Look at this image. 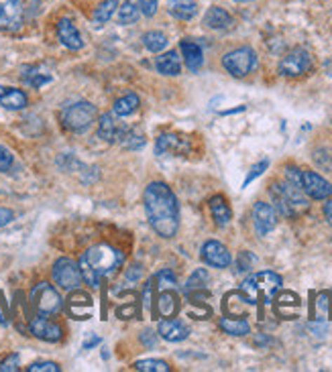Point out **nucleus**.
Returning <instances> with one entry per match:
<instances>
[{
    "mask_svg": "<svg viewBox=\"0 0 332 372\" xmlns=\"http://www.w3.org/2000/svg\"><path fill=\"white\" fill-rule=\"evenodd\" d=\"M141 106V100H139V96L137 94H125L123 98H119L114 106H112V112L117 114V116H131L133 112H137V108Z\"/></svg>",
    "mask_w": 332,
    "mask_h": 372,
    "instance_id": "bb28decb",
    "label": "nucleus"
},
{
    "mask_svg": "<svg viewBox=\"0 0 332 372\" xmlns=\"http://www.w3.org/2000/svg\"><path fill=\"white\" fill-rule=\"evenodd\" d=\"M11 167H13V155H11V151L4 149V146H0V171L6 173V171H11Z\"/></svg>",
    "mask_w": 332,
    "mask_h": 372,
    "instance_id": "37998d69",
    "label": "nucleus"
},
{
    "mask_svg": "<svg viewBox=\"0 0 332 372\" xmlns=\"http://www.w3.org/2000/svg\"><path fill=\"white\" fill-rule=\"evenodd\" d=\"M153 336H155V333L151 330H147L145 333H143V342H145L147 346H153Z\"/></svg>",
    "mask_w": 332,
    "mask_h": 372,
    "instance_id": "3c124183",
    "label": "nucleus"
},
{
    "mask_svg": "<svg viewBox=\"0 0 332 372\" xmlns=\"http://www.w3.org/2000/svg\"><path fill=\"white\" fill-rule=\"evenodd\" d=\"M223 65L234 78H245L257 67V53L251 47H239L223 57Z\"/></svg>",
    "mask_w": 332,
    "mask_h": 372,
    "instance_id": "423d86ee",
    "label": "nucleus"
},
{
    "mask_svg": "<svg viewBox=\"0 0 332 372\" xmlns=\"http://www.w3.org/2000/svg\"><path fill=\"white\" fill-rule=\"evenodd\" d=\"M220 330L229 336H247L251 331V326L247 319L243 317H232V315H225L220 317Z\"/></svg>",
    "mask_w": 332,
    "mask_h": 372,
    "instance_id": "a878e982",
    "label": "nucleus"
},
{
    "mask_svg": "<svg viewBox=\"0 0 332 372\" xmlns=\"http://www.w3.org/2000/svg\"><path fill=\"white\" fill-rule=\"evenodd\" d=\"M169 15L180 21H192L198 13V4L194 0H167Z\"/></svg>",
    "mask_w": 332,
    "mask_h": 372,
    "instance_id": "412c9836",
    "label": "nucleus"
},
{
    "mask_svg": "<svg viewBox=\"0 0 332 372\" xmlns=\"http://www.w3.org/2000/svg\"><path fill=\"white\" fill-rule=\"evenodd\" d=\"M253 224H255L257 236H267L271 230L277 226L275 207L265 204V202H257L253 207Z\"/></svg>",
    "mask_w": 332,
    "mask_h": 372,
    "instance_id": "f8f14e48",
    "label": "nucleus"
},
{
    "mask_svg": "<svg viewBox=\"0 0 332 372\" xmlns=\"http://www.w3.org/2000/svg\"><path fill=\"white\" fill-rule=\"evenodd\" d=\"M155 301H157V308H155L153 319H157V313H159V317H173L180 310V297L173 289H161Z\"/></svg>",
    "mask_w": 332,
    "mask_h": 372,
    "instance_id": "a211bd4d",
    "label": "nucleus"
},
{
    "mask_svg": "<svg viewBox=\"0 0 332 372\" xmlns=\"http://www.w3.org/2000/svg\"><path fill=\"white\" fill-rule=\"evenodd\" d=\"M0 324H6V317H4V313L0 310Z\"/></svg>",
    "mask_w": 332,
    "mask_h": 372,
    "instance_id": "603ef678",
    "label": "nucleus"
},
{
    "mask_svg": "<svg viewBox=\"0 0 332 372\" xmlns=\"http://www.w3.org/2000/svg\"><path fill=\"white\" fill-rule=\"evenodd\" d=\"M267 167H270V161H267V159H265V161H261V163H257V165L251 169V173L247 175V179H245V184H243V187H247L251 184V181H253V179H257L259 175H263V171H265Z\"/></svg>",
    "mask_w": 332,
    "mask_h": 372,
    "instance_id": "79ce46f5",
    "label": "nucleus"
},
{
    "mask_svg": "<svg viewBox=\"0 0 332 372\" xmlns=\"http://www.w3.org/2000/svg\"><path fill=\"white\" fill-rule=\"evenodd\" d=\"M19 364H21V360H19V354H11L8 358H4V360L0 362V372L19 371Z\"/></svg>",
    "mask_w": 332,
    "mask_h": 372,
    "instance_id": "58836bf2",
    "label": "nucleus"
},
{
    "mask_svg": "<svg viewBox=\"0 0 332 372\" xmlns=\"http://www.w3.org/2000/svg\"><path fill=\"white\" fill-rule=\"evenodd\" d=\"M31 303L33 308L39 311L41 315H53L58 311H62L63 299L58 293V289L49 283H39L31 291Z\"/></svg>",
    "mask_w": 332,
    "mask_h": 372,
    "instance_id": "0eeeda50",
    "label": "nucleus"
},
{
    "mask_svg": "<svg viewBox=\"0 0 332 372\" xmlns=\"http://www.w3.org/2000/svg\"><path fill=\"white\" fill-rule=\"evenodd\" d=\"M119 8V0H104L102 4L94 11V15H92V21L96 27H102L104 22H108L112 19V15H114V11Z\"/></svg>",
    "mask_w": 332,
    "mask_h": 372,
    "instance_id": "7c9ffc66",
    "label": "nucleus"
},
{
    "mask_svg": "<svg viewBox=\"0 0 332 372\" xmlns=\"http://www.w3.org/2000/svg\"><path fill=\"white\" fill-rule=\"evenodd\" d=\"M141 275H143V267L141 265H133L131 269L126 270V279L128 281H137V279H141Z\"/></svg>",
    "mask_w": 332,
    "mask_h": 372,
    "instance_id": "de8ad7c7",
    "label": "nucleus"
},
{
    "mask_svg": "<svg viewBox=\"0 0 332 372\" xmlns=\"http://www.w3.org/2000/svg\"><path fill=\"white\" fill-rule=\"evenodd\" d=\"M257 263V259L251 254L249 250H245V252H241L239 254V261H237V270L239 273H245V270H249L253 265Z\"/></svg>",
    "mask_w": 332,
    "mask_h": 372,
    "instance_id": "4c0bfd02",
    "label": "nucleus"
},
{
    "mask_svg": "<svg viewBox=\"0 0 332 372\" xmlns=\"http://www.w3.org/2000/svg\"><path fill=\"white\" fill-rule=\"evenodd\" d=\"M13 218H15V214L8 207H0V228L8 226L13 222Z\"/></svg>",
    "mask_w": 332,
    "mask_h": 372,
    "instance_id": "49530a36",
    "label": "nucleus"
},
{
    "mask_svg": "<svg viewBox=\"0 0 332 372\" xmlns=\"http://www.w3.org/2000/svg\"><path fill=\"white\" fill-rule=\"evenodd\" d=\"M58 37L72 51H80L84 47L82 35H80V31L76 29V25L69 19H60V22H58Z\"/></svg>",
    "mask_w": 332,
    "mask_h": 372,
    "instance_id": "f3484780",
    "label": "nucleus"
},
{
    "mask_svg": "<svg viewBox=\"0 0 332 372\" xmlns=\"http://www.w3.org/2000/svg\"><path fill=\"white\" fill-rule=\"evenodd\" d=\"M206 283H208V270L196 269L192 275H190V279H187L184 291H186V293H192V291L204 289V287H206Z\"/></svg>",
    "mask_w": 332,
    "mask_h": 372,
    "instance_id": "72a5a7b5",
    "label": "nucleus"
},
{
    "mask_svg": "<svg viewBox=\"0 0 332 372\" xmlns=\"http://www.w3.org/2000/svg\"><path fill=\"white\" fill-rule=\"evenodd\" d=\"M281 287V277L277 273H271V270H261V273H253L249 275L243 285L241 291L245 293V297L249 299L253 305H257L259 301H265L271 303L275 293Z\"/></svg>",
    "mask_w": 332,
    "mask_h": 372,
    "instance_id": "7ed1b4c3",
    "label": "nucleus"
},
{
    "mask_svg": "<svg viewBox=\"0 0 332 372\" xmlns=\"http://www.w3.org/2000/svg\"><path fill=\"white\" fill-rule=\"evenodd\" d=\"M155 67L159 74L164 76H178L182 71V62H180V55L175 51H167L161 57H157Z\"/></svg>",
    "mask_w": 332,
    "mask_h": 372,
    "instance_id": "393cba45",
    "label": "nucleus"
},
{
    "mask_svg": "<svg viewBox=\"0 0 332 372\" xmlns=\"http://www.w3.org/2000/svg\"><path fill=\"white\" fill-rule=\"evenodd\" d=\"M310 69L312 55L306 49H302V47L291 49L290 53L279 63V74L286 76V78H300V76L308 74Z\"/></svg>",
    "mask_w": 332,
    "mask_h": 372,
    "instance_id": "6e6552de",
    "label": "nucleus"
},
{
    "mask_svg": "<svg viewBox=\"0 0 332 372\" xmlns=\"http://www.w3.org/2000/svg\"><path fill=\"white\" fill-rule=\"evenodd\" d=\"M180 49H182V55H184V60H186L187 69H190V71H198V69L202 67V63H204L202 47H200L198 43L184 39L182 45H180Z\"/></svg>",
    "mask_w": 332,
    "mask_h": 372,
    "instance_id": "aec40b11",
    "label": "nucleus"
},
{
    "mask_svg": "<svg viewBox=\"0 0 332 372\" xmlns=\"http://www.w3.org/2000/svg\"><path fill=\"white\" fill-rule=\"evenodd\" d=\"M27 371L29 372H60V364L45 360V362H35V364H31Z\"/></svg>",
    "mask_w": 332,
    "mask_h": 372,
    "instance_id": "a19ab883",
    "label": "nucleus"
},
{
    "mask_svg": "<svg viewBox=\"0 0 332 372\" xmlns=\"http://www.w3.org/2000/svg\"><path fill=\"white\" fill-rule=\"evenodd\" d=\"M157 2L159 0H139V8L145 17H153L157 13Z\"/></svg>",
    "mask_w": 332,
    "mask_h": 372,
    "instance_id": "c03bdc74",
    "label": "nucleus"
},
{
    "mask_svg": "<svg viewBox=\"0 0 332 372\" xmlns=\"http://www.w3.org/2000/svg\"><path fill=\"white\" fill-rule=\"evenodd\" d=\"M27 94L19 88L0 85V106L6 110H22L27 106Z\"/></svg>",
    "mask_w": 332,
    "mask_h": 372,
    "instance_id": "6ab92c4d",
    "label": "nucleus"
},
{
    "mask_svg": "<svg viewBox=\"0 0 332 372\" xmlns=\"http://www.w3.org/2000/svg\"><path fill=\"white\" fill-rule=\"evenodd\" d=\"M96 120V106L90 102H76L63 108L62 123L72 132H84Z\"/></svg>",
    "mask_w": 332,
    "mask_h": 372,
    "instance_id": "39448f33",
    "label": "nucleus"
},
{
    "mask_svg": "<svg viewBox=\"0 0 332 372\" xmlns=\"http://www.w3.org/2000/svg\"><path fill=\"white\" fill-rule=\"evenodd\" d=\"M143 308L147 313H153V279H149L143 287Z\"/></svg>",
    "mask_w": 332,
    "mask_h": 372,
    "instance_id": "ea45409f",
    "label": "nucleus"
},
{
    "mask_svg": "<svg viewBox=\"0 0 332 372\" xmlns=\"http://www.w3.org/2000/svg\"><path fill=\"white\" fill-rule=\"evenodd\" d=\"M157 331L167 342H184L190 336V328L186 324L180 319H173V317H164L157 326Z\"/></svg>",
    "mask_w": 332,
    "mask_h": 372,
    "instance_id": "dca6fc26",
    "label": "nucleus"
},
{
    "mask_svg": "<svg viewBox=\"0 0 332 372\" xmlns=\"http://www.w3.org/2000/svg\"><path fill=\"white\" fill-rule=\"evenodd\" d=\"M125 128H121L119 123L114 120V116L112 114H102L100 116V123H98V137L106 141V143H114V141H119V137H121V132H123Z\"/></svg>",
    "mask_w": 332,
    "mask_h": 372,
    "instance_id": "b1692460",
    "label": "nucleus"
},
{
    "mask_svg": "<svg viewBox=\"0 0 332 372\" xmlns=\"http://www.w3.org/2000/svg\"><path fill=\"white\" fill-rule=\"evenodd\" d=\"M69 305H72V311L78 319H86L90 315V310H92V299L86 295V293H80L76 291L72 297H69Z\"/></svg>",
    "mask_w": 332,
    "mask_h": 372,
    "instance_id": "cd10ccee",
    "label": "nucleus"
},
{
    "mask_svg": "<svg viewBox=\"0 0 332 372\" xmlns=\"http://www.w3.org/2000/svg\"><path fill=\"white\" fill-rule=\"evenodd\" d=\"M300 187L312 200H328L332 195V186L316 171H302Z\"/></svg>",
    "mask_w": 332,
    "mask_h": 372,
    "instance_id": "9d476101",
    "label": "nucleus"
},
{
    "mask_svg": "<svg viewBox=\"0 0 332 372\" xmlns=\"http://www.w3.org/2000/svg\"><path fill=\"white\" fill-rule=\"evenodd\" d=\"M300 175H302V171L298 167H286V177H288V181H291L293 186L300 187Z\"/></svg>",
    "mask_w": 332,
    "mask_h": 372,
    "instance_id": "a18cd8bd",
    "label": "nucleus"
},
{
    "mask_svg": "<svg viewBox=\"0 0 332 372\" xmlns=\"http://www.w3.org/2000/svg\"><path fill=\"white\" fill-rule=\"evenodd\" d=\"M96 344H100V338H98V336H90V338L84 342V350H90V348L96 346Z\"/></svg>",
    "mask_w": 332,
    "mask_h": 372,
    "instance_id": "09e8293b",
    "label": "nucleus"
},
{
    "mask_svg": "<svg viewBox=\"0 0 332 372\" xmlns=\"http://www.w3.org/2000/svg\"><path fill=\"white\" fill-rule=\"evenodd\" d=\"M190 146L192 145H190L187 137L164 132V135H159V139L155 143V153L157 155H186Z\"/></svg>",
    "mask_w": 332,
    "mask_h": 372,
    "instance_id": "4468645a",
    "label": "nucleus"
},
{
    "mask_svg": "<svg viewBox=\"0 0 332 372\" xmlns=\"http://www.w3.org/2000/svg\"><path fill=\"white\" fill-rule=\"evenodd\" d=\"M234 2H253V0H234Z\"/></svg>",
    "mask_w": 332,
    "mask_h": 372,
    "instance_id": "864d4df0",
    "label": "nucleus"
},
{
    "mask_svg": "<svg viewBox=\"0 0 332 372\" xmlns=\"http://www.w3.org/2000/svg\"><path fill=\"white\" fill-rule=\"evenodd\" d=\"M316 308L320 311V317H326L332 315V299L328 293H320L318 295V301H316Z\"/></svg>",
    "mask_w": 332,
    "mask_h": 372,
    "instance_id": "e433bc0d",
    "label": "nucleus"
},
{
    "mask_svg": "<svg viewBox=\"0 0 332 372\" xmlns=\"http://www.w3.org/2000/svg\"><path fill=\"white\" fill-rule=\"evenodd\" d=\"M22 25V6L19 0H0V31H17Z\"/></svg>",
    "mask_w": 332,
    "mask_h": 372,
    "instance_id": "ddd939ff",
    "label": "nucleus"
},
{
    "mask_svg": "<svg viewBox=\"0 0 332 372\" xmlns=\"http://www.w3.org/2000/svg\"><path fill=\"white\" fill-rule=\"evenodd\" d=\"M271 195L275 207L284 214V216H298L302 212L308 209V200L306 193L302 191V187L293 186L291 181H281V184H273L271 186Z\"/></svg>",
    "mask_w": 332,
    "mask_h": 372,
    "instance_id": "20e7f679",
    "label": "nucleus"
},
{
    "mask_svg": "<svg viewBox=\"0 0 332 372\" xmlns=\"http://www.w3.org/2000/svg\"><path fill=\"white\" fill-rule=\"evenodd\" d=\"M157 289H171V287H175V275L171 273L169 269H164L161 273H157Z\"/></svg>",
    "mask_w": 332,
    "mask_h": 372,
    "instance_id": "c9c22d12",
    "label": "nucleus"
},
{
    "mask_svg": "<svg viewBox=\"0 0 332 372\" xmlns=\"http://www.w3.org/2000/svg\"><path fill=\"white\" fill-rule=\"evenodd\" d=\"M29 330H31V333H33L35 338H39V340H43V342H60L63 336L62 328H60L55 322L47 319L45 315L31 319Z\"/></svg>",
    "mask_w": 332,
    "mask_h": 372,
    "instance_id": "2eb2a0df",
    "label": "nucleus"
},
{
    "mask_svg": "<svg viewBox=\"0 0 332 372\" xmlns=\"http://www.w3.org/2000/svg\"><path fill=\"white\" fill-rule=\"evenodd\" d=\"M204 25H206L208 29H214V31L230 29L232 27V17H230L225 8L212 6V8H208V13L204 15Z\"/></svg>",
    "mask_w": 332,
    "mask_h": 372,
    "instance_id": "4be33fe9",
    "label": "nucleus"
},
{
    "mask_svg": "<svg viewBox=\"0 0 332 372\" xmlns=\"http://www.w3.org/2000/svg\"><path fill=\"white\" fill-rule=\"evenodd\" d=\"M143 43H145V47L151 53H161L169 41H167V37L164 33H159V31H149V33L143 35Z\"/></svg>",
    "mask_w": 332,
    "mask_h": 372,
    "instance_id": "2f4dec72",
    "label": "nucleus"
},
{
    "mask_svg": "<svg viewBox=\"0 0 332 372\" xmlns=\"http://www.w3.org/2000/svg\"><path fill=\"white\" fill-rule=\"evenodd\" d=\"M22 82L29 83V85H33V88H41L45 83L51 82V76L49 74H45L41 67H25L22 69Z\"/></svg>",
    "mask_w": 332,
    "mask_h": 372,
    "instance_id": "c756f323",
    "label": "nucleus"
},
{
    "mask_svg": "<svg viewBox=\"0 0 332 372\" xmlns=\"http://www.w3.org/2000/svg\"><path fill=\"white\" fill-rule=\"evenodd\" d=\"M139 17H141V8L131 0L119 8V22H123V25H133V22L139 21Z\"/></svg>",
    "mask_w": 332,
    "mask_h": 372,
    "instance_id": "473e14b6",
    "label": "nucleus"
},
{
    "mask_svg": "<svg viewBox=\"0 0 332 372\" xmlns=\"http://www.w3.org/2000/svg\"><path fill=\"white\" fill-rule=\"evenodd\" d=\"M200 256H202V261L206 263L208 267H214V269H227L232 263L229 248L220 244L218 240H208L206 244L202 247V250H200Z\"/></svg>",
    "mask_w": 332,
    "mask_h": 372,
    "instance_id": "9b49d317",
    "label": "nucleus"
},
{
    "mask_svg": "<svg viewBox=\"0 0 332 372\" xmlns=\"http://www.w3.org/2000/svg\"><path fill=\"white\" fill-rule=\"evenodd\" d=\"M119 143L128 151H139V149L145 146V137L137 128H125L119 137Z\"/></svg>",
    "mask_w": 332,
    "mask_h": 372,
    "instance_id": "c85d7f7f",
    "label": "nucleus"
},
{
    "mask_svg": "<svg viewBox=\"0 0 332 372\" xmlns=\"http://www.w3.org/2000/svg\"><path fill=\"white\" fill-rule=\"evenodd\" d=\"M53 281L65 291H76L82 283V270L69 259H60L53 265Z\"/></svg>",
    "mask_w": 332,
    "mask_h": 372,
    "instance_id": "1a4fd4ad",
    "label": "nucleus"
},
{
    "mask_svg": "<svg viewBox=\"0 0 332 372\" xmlns=\"http://www.w3.org/2000/svg\"><path fill=\"white\" fill-rule=\"evenodd\" d=\"M210 212H212V218H214L216 226H229L230 218H232V212H230V206L227 204V200H225L223 195L210 198Z\"/></svg>",
    "mask_w": 332,
    "mask_h": 372,
    "instance_id": "5701e85b",
    "label": "nucleus"
},
{
    "mask_svg": "<svg viewBox=\"0 0 332 372\" xmlns=\"http://www.w3.org/2000/svg\"><path fill=\"white\" fill-rule=\"evenodd\" d=\"M324 216H326V220H328V224L332 226V200H328L326 204H324Z\"/></svg>",
    "mask_w": 332,
    "mask_h": 372,
    "instance_id": "8fccbe9b",
    "label": "nucleus"
},
{
    "mask_svg": "<svg viewBox=\"0 0 332 372\" xmlns=\"http://www.w3.org/2000/svg\"><path fill=\"white\" fill-rule=\"evenodd\" d=\"M145 212L151 228L161 238H173L180 230V204L171 187L164 181H153L145 189Z\"/></svg>",
    "mask_w": 332,
    "mask_h": 372,
    "instance_id": "f257e3e1",
    "label": "nucleus"
},
{
    "mask_svg": "<svg viewBox=\"0 0 332 372\" xmlns=\"http://www.w3.org/2000/svg\"><path fill=\"white\" fill-rule=\"evenodd\" d=\"M123 261H125V256L121 250L108 247V244H96L84 252L78 265L82 270L84 281L92 287H98L102 283V279L112 277L123 267Z\"/></svg>",
    "mask_w": 332,
    "mask_h": 372,
    "instance_id": "f03ea898",
    "label": "nucleus"
},
{
    "mask_svg": "<svg viewBox=\"0 0 332 372\" xmlns=\"http://www.w3.org/2000/svg\"><path fill=\"white\" fill-rule=\"evenodd\" d=\"M135 368L141 372H169V364L164 360H153V358H147V360H139L135 362Z\"/></svg>",
    "mask_w": 332,
    "mask_h": 372,
    "instance_id": "f704fd0d",
    "label": "nucleus"
}]
</instances>
